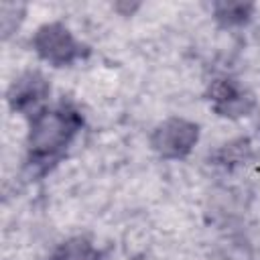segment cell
Masks as SVG:
<instances>
[{
  "mask_svg": "<svg viewBox=\"0 0 260 260\" xmlns=\"http://www.w3.org/2000/svg\"><path fill=\"white\" fill-rule=\"evenodd\" d=\"M24 14H26L24 4H18V2H2L0 4V26H2V39L4 41L12 32H16L20 22L24 20Z\"/></svg>",
  "mask_w": 260,
  "mask_h": 260,
  "instance_id": "obj_8",
  "label": "cell"
},
{
  "mask_svg": "<svg viewBox=\"0 0 260 260\" xmlns=\"http://www.w3.org/2000/svg\"><path fill=\"white\" fill-rule=\"evenodd\" d=\"M207 100L221 118H244L254 110V98L232 77H217L207 87Z\"/></svg>",
  "mask_w": 260,
  "mask_h": 260,
  "instance_id": "obj_5",
  "label": "cell"
},
{
  "mask_svg": "<svg viewBox=\"0 0 260 260\" xmlns=\"http://www.w3.org/2000/svg\"><path fill=\"white\" fill-rule=\"evenodd\" d=\"M250 152H252L250 150V142L246 138H240L236 142L223 144L217 150V162H221V165H228V162H244Z\"/></svg>",
  "mask_w": 260,
  "mask_h": 260,
  "instance_id": "obj_9",
  "label": "cell"
},
{
  "mask_svg": "<svg viewBox=\"0 0 260 260\" xmlns=\"http://www.w3.org/2000/svg\"><path fill=\"white\" fill-rule=\"evenodd\" d=\"M49 260H106L104 252L85 236H73L57 244Z\"/></svg>",
  "mask_w": 260,
  "mask_h": 260,
  "instance_id": "obj_6",
  "label": "cell"
},
{
  "mask_svg": "<svg viewBox=\"0 0 260 260\" xmlns=\"http://www.w3.org/2000/svg\"><path fill=\"white\" fill-rule=\"evenodd\" d=\"M49 95H51V85L47 77L41 71L28 69L10 83L6 91V102L14 114H22L30 118L41 108H45Z\"/></svg>",
  "mask_w": 260,
  "mask_h": 260,
  "instance_id": "obj_4",
  "label": "cell"
},
{
  "mask_svg": "<svg viewBox=\"0 0 260 260\" xmlns=\"http://www.w3.org/2000/svg\"><path fill=\"white\" fill-rule=\"evenodd\" d=\"M81 128L83 116L71 102L63 100L55 106L41 108L28 118L26 162L47 171L65 154Z\"/></svg>",
  "mask_w": 260,
  "mask_h": 260,
  "instance_id": "obj_1",
  "label": "cell"
},
{
  "mask_svg": "<svg viewBox=\"0 0 260 260\" xmlns=\"http://www.w3.org/2000/svg\"><path fill=\"white\" fill-rule=\"evenodd\" d=\"M197 142L199 124L179 116L162 120L150 134V148L165 160H181L189 156Z\"/></svg>",
  "mask_w": 260,
  "mask_h": 260,
  "instance_id": "obj_3",
  "label": "cell"
},
{
  "mask_svg": "<svg viewBox=\"0 0 260 260\" xmlns=\"http://www.w3.org/2000/svg\"><path fill=\"white\" fill-rule=\"evenodd\" d=\"M211 8H213V18L223 28L244 26L254 14L252 2H215Z\"/></svg>",
  "mask_w": 260,
  "mask_h": 260,
  "instance_id": "obj_7",
  "label": "cell"
},
{
  "mask_svg": "<svg viewBox=\"0 0 260 260\" xmlns=\"http://www.w3.org/2000/svg\"><path fill=\"white\" fill-rule=\"evenodd\" d=\"M30 45L39 59L53 67H69L89 55V47L77 41L71 28L59 20L41 24L32 35Z\"/></svg>",
  "mask_w": 260,
  "mask_h": 260,
  "instance_id": "obj_2",
  "label": "cell"
}]
</instances>
